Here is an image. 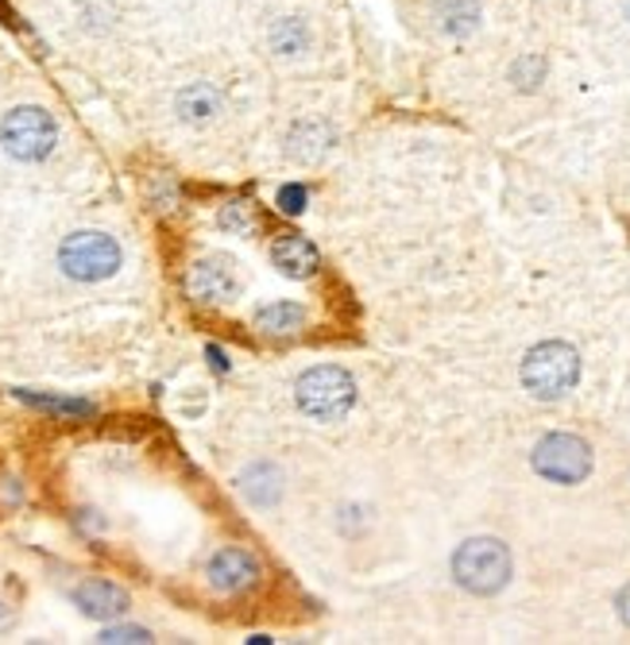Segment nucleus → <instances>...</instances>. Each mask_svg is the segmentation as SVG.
<instances>
[{
	"instance_id": "obj_1",
	"label": "nucleus",
	"mask_w": 630,
	"mask_h": 645,
	"mask_svg": "<svg viewBox=\"0 0 630 645\" xmlns=\"http://www.w3.org/2000/svg\"><path fill=\"white\" fill-rule=\"evenodd\" d=\"M577 379H580V356H577L572 344L546 341V344H538V348L526 352L523 387L530 391L534 398L554 403V398L569 395V391L577 387Z\"/></svg>"
},
{
	"instance_id": "obj_2",
	"label": "nucleus",
	"mask_w": 630,
	"mask_h": 645,
	"mask_svg": "<svg viewBox=\"0 0 630 645\" xmlns=\"http://www.w3.org/2000/svg\"><path fill=\"white\" fill-rule=\"evenodd\" d=\"M453 580L472 595H495L510 580V553L495 538H472L453 553Z\"/></svg>"
},
{
	"instance_id": "obj_3",
	"label": "nucleus",
	"mask_w": 630,
	"mask_h": 645,
	"mask_svg": "<svg viewBox=\"0 0 630 645\" xmlns=\"http://www.w3.org/2000/svg\"><path fill=\"white\" fill-rule=\"evenodd\" d=\"M295 403L313 422H341L357 403V383L344 367H310L298 379Z\"/></svg>"
},
{
	"instance_id": "obj_4",
	"label": "nucleus",
	"mask_w": 630,
	"mask_h": 645,
	"mask_svg": "<svg viewBox=\"0 0 630 645\" xmlns=\"http://www.w3.org/2000/svg\"><path fill=\"white\" fill-rule=\"evenodd\" d=\"M54 139H59V124L39 105H20L0 121V144L20 163L47 159L54 152Z\"/></svg>"
},
{
	"instance_id": "obj_5",
	"label": "nucleus",
	"mask_w": 630,
	"mask_h": 645,
	"mask_svg": "<svg viewBox=\"0 0 630 645\" xmlns=\"http://www.w3.org/2000/svg\"><path fill=\"white\" fill-rule=\"evenodd\" d=\"M59 267L78 282H101L121 267V243L109 232H74L62 240Z\"/></svg>"
},
{
	"instance_id": "obj_6",
	"label": "nucleus",
	"mask_w": 630,
	"mask_h": 645,
	"mask_svg": "<svg viewBox=\"0 0 630 645\" xmlns=\"http://www.w3.org/2000/svg\"><path fill=\"white\" fill-rule=\"evenodd\" d=\"M534 471L554 483H580L592 471V448L572 433H549L534 448Z\"/></svg>"
},
{
	"instance_id": "obj_7",
	"label": "nucleus",
	"mask_w": 630,
	"mask_h": 645,
	"mask_svg": "<svg viewBox=\"0 0 630 645\" xmlns=\"http://www.w3.org/2000/svg\"><path fill=\"white\" fill-rule=\"evenodd\" d=\"M186 287L198 302H209V305H225L240 294V282H236L233 267L225 259H198L186 274Z\"/></svg>"
},
{
	"instance_id": "obj_8",
	"label": "nucleus",
	"mask_w": 630,
	"mask_h": 645,
	"mask_svg": "<svg viewBox=\"0 0 630 645\" xmlns=\"http://www.w3.org/2000/svg\"><path fill=\"white\" fill-rule=\"evenodd\" d=\"M74 603L85 618H97V623H113L128 611V592L109 580H85L74 587Z\"/></svg>"
},
{
	"instance_id": "obj_9",
	"label": "nucleus",
	"mask_w": 630,
	"mask_h": 645,
	"mask_svg": "<svg viewBox=\"0 0 630 645\" xmlns=\"http://www.w3.org/2000/svg\"><path fill=\"white\" fill-rule=\"evenodd\" d=\"M256 576H259V564L244 549H220L209 561V584L217 592H228V595L244 592V587L256 584Z\"/></svg>"
},
{
	"instance_id": "obj_10",
	"label": "nucleus",
	"mask_w": 630,
	"mask_h": 645,
	"mask_svg": "<svg viewBox=\"0 0 630 645\" xmlns=\"http://www.w3.org/2000/svg\"><path fill=\"white\" fill-rule=\"evenodd\" d=\"M271 263L279 267L287 279H310L318 271V248L302 236H282L271 248Z\"/></svg>"
},
{
	"instance_id": "obj_11",
	"label": "nucleus",
	"mask_w": 630,
	"mask_h": 645,
	"mask_svg": "<svg viewBox=\"0 0 630 645\" xmlns=\"http://www.w3.org/2000/svg\"><path fill=\"white\" fill-rule=\"evenodd\" d=\"M333 147V128L329 124H321V121H302V124H295L290 128V136H287V155L290 159H298V163H318L321 155Z\"/></svg>"
},
{
	"instance_id": "obj_12",
	"label": "nucleus",
	"mask_w": 630,
	"mask_h": 645,
	"mask_svg": "<svg viewBox=\"0 0 630 645\" xmlns=\"http://www.w3.org/2000/svg\"><path fill=\"white\" fill-rule=\"evenodd\" d=\"M240 491H244V499L256 502V507H271V502H279V495H282V476L271 468V464H251V468L240 476Z\"/></svg>"
},
{
	"instance_id": "obj_13",
	"label": "nucleus",
	"mask_w": 630,
	"mask_h": 645,
	"mask_svg": "<svg viewBox=\"0 0 630 645\" xmlns=\"http://www.w3.org/2000/svg\"><path fill=\"white\" fill-rule=\"evenodd\" d=\"M437 23L453 39L472 35L479 28V0H437Z\"/></svg>"
},
{
	"instance_id": "obj_14",
	"label": "nucleus",
	"mask_w": 630,
	"mask_h": 645,
	"mask_svg": "<svg viewBox=\"0 0 630 645\" xmlns=\"http://www.w3.org/2000/svg\"><path fill=\"white\" fill-rule=\"evenodd\" d=\"M302 321H306V313H302V305H295V302H275L256 313V329L267 336H295L298 329H302Z\"/></svg>"
},
{
	"instance_id": "obj_15",
	"label": "nucleus",
	"mask_w": 630,
	"mask_h": 645,
	"mask_svg": "<svg viewBox=\"0 0 630 645\" xmlns=\"http://www.w3.org/2000/svg\"><path fill=\"white\" fill-rule=\"evenodd\" d=\"M217 108H220V93L206 82H198V85H190V90L178 93V113H183V121H190V124L209 121Z\"/></svg>"
},
{
	"instance_id": "obj_16",
	"label": "nucleus",
	"mask_w": 630,
	"mask_h": 645,
	"mask_svg": "<svg viewBox=\"0 0 630 645\" xmlns=\"http://www.w3.org/2000/svg\"><path fill=\"white\" fill-rule=\"evenodd\" d=\"M306 39H310V35H306V23H302V20H290V15H287V20H279V23L271 28V46H275L279 54H298V51H306Z\"/></svg>"
},
{
	"instance_id": "obj_17",
	"label": "nucleus",
	"mask_w": 630,
	"mask_h": 645,
	"mask_svg": "<svg viewBox=\"0 0 630 645\" xmlns=\"http://www.w3.org/2000/svg\"><path fill=\"white\" fill-rule=\"evenodd\" d=\"M16 398L39 406V410L70 414V418H85V414H93V406L90 403H78V398H51V395H31V391H16Z\"/></svg>"
},
{
	"instance_id": "obj_18",
	"label": "nucleus",
	"mask_w": 630,
	"mask_h": 645,
	"mask_svg": "<svg viewBox=\"0 0 630 645\" xmlns=\"http://www.w3.org/2000/svg\"><path fill=\"white\" fill-rule=\"evenodd\" d=\"M541 77H546V62H541L538 54H526V59H518L515 66H510V82H515L518 90H534Z\"/></svg>"
},
{
	"instance_id": "obj_19",
	"label": "nucleus",
	"mask_w": 630,
	"mask_h": 645,
	"mask_svg": "<svg viewBox=\"0 0 630 645\" xmlns=\"http://www.w3.org/2000/svg\"><path fill=\"white\" fill-rule=\"evenodd\" d=\"M220 225H225L228 232H244V236H248L251 228H256V217H251V209H248V206L233 201V206L220 209Z\"/></svg>"
},
{
	"instance_id": "obj_20",
	"label": "nucleus",
	"mask_w": 630,
	"mask_h": 645,
	"mask_svg": "<svg viewBox=\"0 0 630 645\" xmlns=\"http://www.w3.org/2000/svg\"><path fill=\"white\" fill-rule=\"evenodd\" d=\"M101 642H109V645H124V642H152V634H147L144 626H109V631L101 634Z\"/></svg>"
},
{
	"instance_id": "obj_21",
	"label": "nucleus",
	"mask_w": 630,
	"mask_h": 645,
	"mask_svg": "<svg viewBox=\"0 0 630 645\" xmlns=\"http://www.w3.org/2000/svg\"><path fill=\"white\" fill-rule=\"evenodd\" d=\"M275 206H279L282 214H302V209H306V190H302L298 183L282 186L279 198H275Z\"/></svg>"
},
{
	"instance_id": "obj_22",
	"label": "nucleus",
	"mask_w": 630,
	"mask_h": 645,
	"mask_svg": "<svg viewBox=\"0 0 630 645\" xmlns=\"http://www.w3.org/2000/svg\"><path fill=\"white\" fill-rule=\"evenodd\" d=\"M619 618H623V623L630 626V584L623 587V592H619Z\"/></svg>"
},
{
	"instance_id": "obj_23",
	"label": "nucleus",
	"mask_w": 630,
	"mask_h": 645,
	"mask_svg": "<svg viewBox=\"0 0 630 645\" xmlns=\"http://www.w3.org/2000/svg\"><path fill=\"white\" fill-rule=\"evenodd\" d=\"M206 352H209V360H213V367H217V372H225V367H228V360H225V352H220V348H217V344H209V348H206Z\"/></svg>"
},
{
	"instance_id": "obj_24",
	"label": "nucleus",
	"mask_w": 630,
	"mask_h": 645,
	"mask_svg": "<svg viewBox=\"0 0 630 645\" xmlns=\"http://www.w3.org/2000/svg\"><path fill=\"white\" fill-rule=\"evenodd\" d=\"M8 626H12V607L0 600V631H8Z\"/></svg>"
}]
</instances>
